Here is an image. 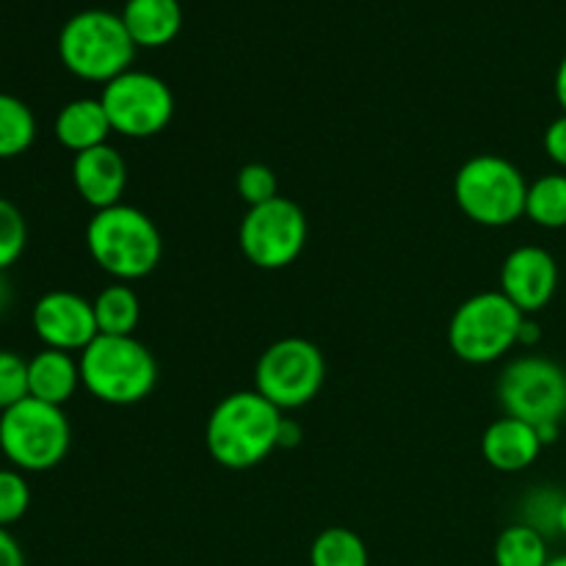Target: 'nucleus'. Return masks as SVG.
Segmentation results:
<instances>
[{"label": "nucleus", "instance_id": "7", "mask_svg": "<svg viewBox=\"0 0 566 566\" xmlns=\"http://www.w3.org/2000/svg\"><path fill=\"white\" fill-rule=\"evenodd\" d=\"M528 315L514 307L501 291L475 293L462 302L448 326V346L470 365H486L506 357L520 343Z\"/></svg>", "mask_w": 566, "mask_h": 566}, {"label": "nucleus", "instance_id": "9", "mask_svg": "<svg viewBox=\"0 0 566 566\" xmlns=\"http://www.w3.org/2000/svg\"><path fill=\"white\" fill-rule=\"evenodd\" d=\"M497 401L509 418L536 426H562L566 418V370L547 357H520L497 379Z\"/></svg>", "mask_w": 566, "mask_h": 566}, {"label": "nucleus", "instance_id": "20", "mask_svg": "<svg viewBox=\"0 0 566 566\" xmlns=\"http://www.w3.org/2000/svg\"><path fill=\"white\" fill-rule=\"evenodd\" d=\"M551 558L547 536L528 523L509 525L495 542V566H547Z\"/></svg>", "mask_w": 566, "mask_h": 566}, {"label": "nucleus", "instance_id": "15", "mask_svg": "<svg viewBox=\"0 0 566 566\" xmlns=\"http://www.w3.org/2000/svg\"><path fill=\"white\" fill-rule=\"evenodd\" d=\"M542 448H545V442H542L539 429L520 418H509V415L495 420L481 440L484 459L490 462V468L501 470V473L528 470L539 459Z\"/></svg>", "mask_w": 566, "mask_h": 566}, {"label": "nucleus", "instance_id": "33", "mask_svg": "<svg viewBox=\"0 0 566 566\" xmlns=\"http://www.w3.org/2000/svg\"><path fill=\"white\" fill-rule=\"evenodd\" d=\"M547 566H566V553H564V556H553L551 564H547Z\"/></svg>", "mask_w": 566, "mask_h": 566}, {"label": "nucleus", "instance_id": "31", "mask_svg": "<svg viewBox=\"0 0 566 566\" xmlns=\"http://www.w3.org/2000/svg\"><path fill=\"white\" fill-rule=\"evenodd\" d=\"M3 274L6 271H0V313H3L11 302V287H9V282H6Z\"/></svg>", "mask_w": 566, "mask_h": 566}, {"label": "nucleus", "instance_id": "29", "mask_svg": "<svg viewBox=\"0 0 566 566\" xmlns=\"http://www.w3.org/2000/svg\"><path fill=\"white\" fill-rule=\"evenodd\" d=\"M0 566H25L20 542L9 534V528H0Z\"/></svg>", "mask_w": 566, "mask_h": 566}, {"label": "nucleus", "instance_id": "19", "mask_svg": "<svg viewBox=\"0 0 566 566\" xmlns=\"http://www.w3.org/2000/svg\"><path fill=\"white\" fill-rule=\"evenodd\" d=\"M94 315H97L99 335H133L142 318V302L130 285L116 282L97 293Z\"/></svg>", "mask_w": 566, "mask_h": 566}, {"label": "nucleus", "instance_id": "11", "mask_svg": "<svg viewBox=\"0 0 566 566\" xmlns=\"http://www.w3.org/2000/svg\"><path fill=\"white\" fill-rule=\"evenodd\" d=\"M111 130L127 138H149L166 130L175 116V94L153 72L127 70L99 94Z\"/></svg>", "mask_w": 566, "mask_h": 566}, {"label": "nucleus", "instance_id": "30", "mask_svg": "<svg viewBox=\"0 0 566 566\" xmlns=\"http://www.w3.org/2000/svg\"><path fill=\"white\" fill-rule=\"evenodd\" d=\"M556 99H558V105H562L564 114H566V55H564L562 64H558V70H556Z\"/></svg>", "mask_w": 566, "mask_h": 566}, {"label": "nucleus", "instance_id": "17", "mask_svg": "<svg viewBox=\"0 0 566 566\" xmlns=\"http://www.w3.org/2000/svg\"><path fill=\"white\" fill-rule=\"evenodd\" d=\"M81 385V365L75 357L55 348H44L28 359V396L36 401L64 407Z\"/></svg>", "mask_w": 566, "mask_h": 566}, {"label": "nucleus", "instance_id": "26", "mask_svg": "<svg viewBox=\"0 0 566 566\" xmlns=\"http://www.w3.org/2000/svg\"><path fill=\"white\" fill-rule=\"evenodd\" d=\"M238 197L254 208V205L271 202V199L280 197V182L276 175L265 164H247L235 177Z\"/></svg>", "mask_w": 566, "mask_h": 566}, {"label": "nucleus", "instance_id": "5", "mask_svg": "<svg viewBox=\"0 0 566 566\" xmlns=\"http://www.w3.org/2000/svg\"><path fill=\"white\" fill-rule=\"evenodd\" d=\"M72 446L64 409L28 396L0 412V451L20 473H48L59 468Z\"/></svg>", "mask_w": 566, "mask_h": 566}, {"label": "nucleus", "instance_id": "10", "mask_svg": "<svg viewBox=\"0 0 566 566\" xmlns=\"http://www.w3.org/2000/svg\"><path fill=\"white\" fill-rule=\"evenodd\" d=\"M238 241L249 263L263 271H280L307 247V216L287 197L254 205L241 219Z\"/></svg>", "mask_w": 566, "mask_h": 566}, {"label": "nucleus", "instance_id": "16", "mask_svg": "<svg viewBox=\"0 0 566 566\" xmlns=\"http://www.w3.org/2000/svg\"><path fill=\"white\" fill-rule=\"evenodd\" d=\"M55 138H59L61 147H66L70 153H86V149L103 147L108 144L111 122L108 114H105L99 97H81L66 103L64 108L59 111L53 125Z\"/></svg>", "mask_w": 566, "mask_h": 566}, {"label": "nucleus", "instance_id": "28", "mask_svg": "<svg viewBox=\"0 0 566 566\" xmlns=\"http://www.w3.org/2000/svg\"><path fill=\"white\" fill-rule=\"evenodd\" d=\"M542 144H545L547 158L556 166H562V169H566V114H562L558 119H553L551 125H547Z\"/></svg>", "mask_w": 566, "mask_h": 566}, {"label": "nucleus", "instance_id": "1", "mask_svg": "<svg viewBox=\"0 0 566 566\" xmlns=\"http://www.w3.org/2000/svg\"><path fill=\"white\" fill-rule=\"evenodd\" d=\"M285 418L258 390H238L221 398L205 426V446L216 464L227 470H249L282 446Z\"/></svg>", "mask_w": 566, "mask_h": 566}, {"label": "nucleus", "instance_id": "6", "mask_svg": "<svg viewBox=\"0 0 566 566\" xmlns=\"http://www.w3.org/2000/svg\"><path fill=\"white\" fill-rule=\"evenodd\" d=\"M453 199L475 224L509 227L525 216L528 182L512 160L501 155H475L457 171Z\"/></svg>", "mask_w": 566, "mask_h": 566}, {"label": "nucleus", "instance_id": "32", "mask_svg": "<svg viewBox=\"0 0 566 566\" xmlns=\"http://www.w3.org/2000/svg\"><path fill=\"white\" fill-rule=\"evenodd\" d=\"M558 534L566 539V497L562 501V509H558Z\"/></svg>", "mask_w": 566, "mask_h": 566}, {"label": "nucleus", "instance_id": "3", "mask_svg": "<svg viewBox=\"0 0 566 566\" xmlns=\"http://www.w3.org/2000/svg\"><path fill=\"white\" fill-rule=\"evenodd\" d=\"M77 365L81 385L111 407L144 401L158 385L153 352L133 335H97L83 348Z\"/></svg>", "mask_w": 566, "mask_h": 566}, {"label": "nucleus", "instance_id": "4", "mask_svg": "<svg viewBox=\"0 0 566 566\" xmlns=\"http://www.w3.org/2000/svg\"><path fill=\"white\" fill-rule=\"evenodd\" d=\"M61 64L81 81L111 83L130 70L136 42L127 33L122 14L86 9L72 14L59 33Z\"/></svg>", "mask_w": 566, "mask_h": 566}, {"label": "nucleus", "instance_id": "2", "mask_svg": "<svg viewBox=\"0 0 566 566\" xmlns=\"http://www.w3.org/2000/svg\"><path fill=\"white\" fill-rule=\"evenodd\" d=\"M86 249L94 263L119 282L153 274L164 254V238L144 210L133 205L94 210L86 227Z\"/></svg>", "mask_w": 566, "mask_h": 566}, {"label": "nucleus", "instance_id": "23", "mask_svg": "<svg viewBox=\"0 0 566 566\" xmlns=\"http://www.w3.org/2000/svg\"><path fill=\"white\" fill-rule=\"evenodd\" d=\"M313 566H368V547L352 528H326L310 547Z\"/></svg>", "mask_w": 566, "mask_h": 566}, {"label": "nucleus", "instance_id": "25", "mask_svg": "<svg viewBox=\"0 0 566 566\" xmlns=\"http://www.w3.org/2000/svg\"><path fill=\"white\" fill-rule=\"evenodd\" d=\"M31 509V486L20 470H0V528L20 523Z\"/></svg>", "mask_w": 566, "mask_h": 566}, {"label": "nucleus", "instance_id": "18", "mask_svg": "<svg viewBox=\"0 0 566 566\" xmlns=\"http://www.w3.org/2000/svg\"><path fill=\"white\" fill-rule=\"evenodd\" d=\"M122 22L136 48H164L182 28L180 0H127Z\"/></svg>", "mask_w": 566, "mask_h": 566}, {"label": "nucleus", "instance_id": "8", "mask_svg": "<svg viewBox=\"0 0 566 566\" xmlns=\"http://www.w3.org/2000/svg\"><path fill=\"white\" fill-rule=\"evenodd\" d=\"M326 381V359L315 343L304 337H282L271 343L254 368V390L276 409H302Z\"/></svg>", "mask_w": 566, "mask_h": 566}, {"label": "nucleus", "instance_id": "22", "mask_svg": "<svg viewBox=\"0 0 566 566\" xmlns=\"http://www.w3.org/2000/svg\"><path fill=\"white\" fill-rule=\"evenodd\" d=\"M36 138L33 111L14 94L0 92V160L28 153Z\"/></svg>", "mask_w": 566, "mask_h": 566}, {"label": "nucleus", "instance_id": "27", "mask_svg": "<svg viewBox=\"0 0 566 566\" xmlns=\"http://www.w3.org/2000/svg\"><path fill=\"white\" fill-rule=\"evenodd\" d=\"M28 398V359L0 348V412Z\"/></svg>", "mask_w": 566, "mask_h": 566}, {"label": "nucleus", "instance_id": "12", "mask_svg": "<svg viewBox=\"0 0 566 566\" xmlns=\"http://www.w3.org/2000/svg\"><path fill=\"white\" fill-rule=\"evenodd\" d=\"M33 332L44 348L55 352H83L99 335L94 302L72 291H50L33 304Z\"/></svg>", "mask_w": 566, "mask_h": 566}, {"label": "nucleus", "instance_id": "21", "mask_svg": "<svg viewBox=\"0 0 566 566\" xmlns=\"http://www.w3.org/2000/svg\"><path fill=\"white\" fill-rule=\"evenodd\" d=\"M525 216L545 230L566 227V175H545L531 182Z\"/></svg>", "mask_w": 566, "mask_h": 566}, {"label": "nucleus", "instance_id": "14", "mask_svg": "<svg viewBox=\"0 0 566 566\" xmlns=\"http://www.w3.org/2000/svg\"><path fill=\"white\" fill-rule=\"evenodd\" d=\"M72 182L75 191L94 210L114 208L122 202L127 188V164L119 149L111 144L77 153L72 160Z\"/></svg>", "mask_w": 566, "mask_h": 566}, {"label": "nucleus", "instance_id": "24", "mask_svg": "<svg viewBox=\"0 0 566 566\" xmlns=\"http://www.w3.org/2000/svg\"><path fill=\"white\" fill-rule=\"evenodd\" d=\"M28 243L25 216L14 202L0 197V271H9L22 258Z\"/></svg>", "mask_w": 566, "mask_h": 566}, {"label": "nucleus", "instance_id": "13", "mask_svg": "<svg viewBox=\"0 0 566 566\" xmlns=\"http://www.w3.org/2000/svg\"><path fill=\"white\" fill-rule=\"evenodd\" d=\"M558 291V263L547 249L520 247L503 260L501 293L523 310L534 315L551 304Z\"/></svg>", "mask_w": 566, "mask_h": 566}]
</instances>
